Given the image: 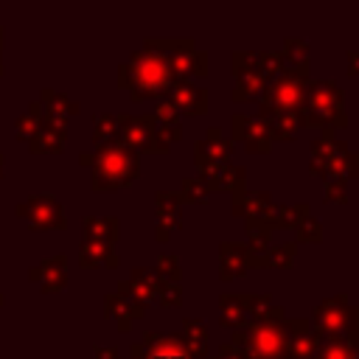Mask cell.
I'll use <instances>...</instances> for the list:
<instances>
[{
    "mask_svg": "<svg viewBox=\"0 0 359 359\" xmlns=\"http://www.w3.org/2000/svg\"><path fill=\"white\" fill-rule=\"evenodd\" d=\"M320 241H323V224H320V219L309 216L294 230V244H320Z\"/></svg>",
    "mask_w": 359,
    "mask_h": 359,
    "instance_id": "42",
    "label": "cell"
},
{
    "mask_svg": "<svg viewBox=\"0 0 359 359\" xmlns=\"http://www.w3.org/2000/svg\"><path fill=\"white\" fill-rule=\"evenodd\" d=\"M202 182L208 185V191L213 194V191H224V194H238V191H244L247 188V168L244 165H238V163H227V165H222L213 177H202Z\"/></svg>",
    "mask_w": 359,
    "mask_h": 359,
    "instance_id": "23",
    "label": "cell"
},
{
    "mask_svg": "<svg viewBox=\"0 0 359 359\" xmlns=\"http://www.w3.org/2000/svg\"><path fill=\"white\" fill-rule=\"evenodd\" d=\"M219 309H222V314H219V325L222 328H233V331H238L241 325H247L250 323V317H247V306H244V294H219Z\"/></svg>",
    "mask_w": 359,
    "mask_h": 359,
    "instance_id": "28",
    "label": "cell"
},
{
    "mask_svg": "<svg viewBox=\"0 0 359 359\" xmlns=\"http://www.w3.org/2000/svg\"><path fill=\"white\" fill-rule=\"evenodd\" d=\"M165 98L177 107L180 115H191V118H196V115H205V112H208V90H205L202 84L191 81V79H180V81H174Z\"/></svg>",
    "mask_w": 359,
    "mask_h": 359,
    "instance_id": "16",
    "label": "cell"
},
{
    "mask_svg": "<svg viewBox=\"0 0 359 359\" xmlns=\"http://www.w3.org/2000/svg\"><path fill=\"white\" fill-rule=\"evenodd\" d=\"M280 53H283L286 65L303 62V59H309V42H306V39H300V36H286V39H283Z\"/></svg>",
    "mask_w": 359,
    "mask_h": 359,
    "instance_id": "43",
    "label": "cell"
},
{
    "mask_svg": "<svg viewBox=\"0 0 359 359\" xmlns=\"http://www.w3.org/2000/svg\"><path fill=\"white\" fill-rule=\"evenodd\" d=\"M118 143L135 154H165L171 149L157 132L154 115H118Z\"/></svg>",
    "mask_w": 359,
    "mask_h": 359,
    "instance_id": "7",
    "label": "cell"
},
{
    "mask_svg": "<svg viewBox=\"0 0 359 359\" xmlns=\"http://www.w3.org/2000/svg\"><path fill=\"white\" fill-rule=\"evenodd\" d=\"M311 81V59H303V62H294V65H286L280 70V76H275L261 98H258V118H280V115H289V118H297L300 115V107H303V98H306V84Z\"/></svg>",
    "mask_w": 359,
    "mask_h": 359,
    "instance_id": "3",
    "label": "cell"
},
{
    "mask_svg": "<svg viewBox=\"0 0 359 359\" xmlns=\"http://www.w3.org/2000/svg\"><path fill=\"white\" fill-rule=\"evenodd\" d=\"M238 359H286V323H247L230 337Z\"/></svg>",
    "mask_w": 359,
    "mask_h": 359,
    "instance_id": "6",
    "label": "cell"
},
{
    "mask_svg": "<svg viewBox=\"0 0 359 359\" xmlns=\"http://www.w3.org/2000/svg\"><path fill=\"white\" fill-rule=\"evenodd\" d=\"M157 272L151 266H137L132 269V275L126 280L118 283V294L140 303V306H149V303H157Z\"/></svg>",
    "mask_w": 359,
    "mask_h": 359,
    "instance_id": "19",
    "label": "cell"
},
{
    "mask_svg": "<svg viewBox=\"0 0 359 359\" xmlns=\"http://www.w3.org/2000/svg\"><path fill=\"white\" fill-rule=\"evenodd\" d=\"M309 216H311V208L306 202H294V205H275L269 222H272V230H297Z\"/></svg>",
    "mask_w": 359,
    "mask_h": 359,
    "instance_id": "29",
    "label": "cell"
},
{
    "mask_svg": "<svg viewBox=\"0 0 359 359\" xmlns=\"http://www.w3.org/2000/svg\"><path fill=\"white\" fill-rule=\"evenodd\" d=\"M160 280H171V283H182V266L180 258L174 252H160L157 255V266H154Z\"/></svg>",
    "mask_w": 359,
    "mask_h": 359,
    "instance_id": "38",
    "label": "cell"
},
{
    "mask_svg": "<svg viewBox=\"0 0 359 359\" xmlns=\"http://www.w3.org/2000/svg\"><path fill=\"white\" fill-rule=\"evenodd\" d=\"M84 241H101L115 247L121 238V219L118 216H84L81 222Z\"/></svg>",
    "mask_w": 359,
    "mask_h": 359,
    "instance_id": "22",
    "label": "cell"
},
{
    "mask_svg": "<svg viewBox=\"0 0 359 359\" xmlns=\"http://www.w3.org/2000/svg\"><path fill=\"white\" fill-rule=\"evenodd\" d=\"M3 303H6V297H3V294H0V306H3Z\"/></svg>",
    "mask_w": 359,
    "mask_h": 359,
    "instance_id": "51",
    "label": "cell"
},
{
    "mask_svg": "<svg viewBox=\"0 0 359 359\" xmlns=\"http://www.w3.org/2000/svg\"><path fill=\"white\" fill-rule=\"evenodd\" d=\"M314 359H359V342H323Z\"/></svg>",
    "mask_w": 359,
    "mask_h": 359,
    "instance_id": "39",
    "label": "cell"
},
{
    "mask_svg": "<svg viewBox=\"0 0 359 359\" xmlns=\"http://www.w3.org/2000/svg\"><path fill=\"white\" fill-rule=\"evenodd\" d=\"M266 84H269V81L264 79L261 67H255V70H250V73H241V76L236 79V84H233V93H230V98H233L236 104H241V101H250V98L261 95Z\"/></svg>",
    "mask_w": 359,
    "mask_h": 359,
    "instance_id": "31",
    "label": "cell"
},
{
    "mask_svg": "<svg viewBox=\"0 0 359 359\" xmlns=\"http://www.w3.org/2000/svg\"><path fill=\"white\" fill-rule=\"evenodd\" d=\"M79 264L84 269H95V266H107V269H115L121 264L115 247L109 244H101V241H81V250H79Z\"/></svg>",
    "mask_w": 359,
    "mask_h": 359,
    "instance_id": "26",
    "label": "cell"
},
{
    "mask_svg": "<svg viewBox=\"0 0 359 359\" xmlns=\"http://www.w3.org/2000/svg\"><path fill=\"white\" fill-rule=\"evenodd\" d=\"M28 280L39 283L42 294H56L67 286V255L56 252L50 258H42L36 266L28 269Z\"/></svg>",
    "mask_w": 359,
    "mask_h": 359,
    "instance_id": "15",
    "label": "cell"
},
{
    "mask_svg": "<svg viewBox=\"0 0 359 359\" xmlns=\"http://www.w3.org/2000/svg\"><path fill=\"white\" fill-rule=\"evenodd\" d=\"M213 359H238V353L233 351V345L230 342H222L219 345V351H216V356Z\"/></svg>",
    "mask_w": 359,
    "mask_h": 359,
    "instance_id": "48",
    "label": "cell"
},
{
    "mask_svg": "<svg viewBox=\"0 0 359 359\" xmlns=\"http://www.w3.org/2000/svg\"><path fill=\"white\" fill-rule=\"evenodd\" d=\"M244 230H247V244L255 255H264L269 250L272 241V222L269 219H244Z\"/></svg>",
    "mask_w": 359,
    "mask_h": 359,
    "instance_id": "34",
    "label": "cell"
},
{
    "mask_svg": "<svg viewBox=\"0 0 359 359\" xmlns=\"http://www.w3.org/2000/svg\"><path fill=\"white\" fill-rule=\"evenodd\" d=\"M320 348L323 339L311 331V323L306 317L286 320V359H314Z\"/></svg>",
    "mask_w": 359,
    "mask_h": 359,
    "instance_id": "14",
    "label": "cell"
},
{
    "mask_svg": "<svg viewBox=\"0 0 359 359\" xmlns=\"http://www.w3.org/2000/svg\"><path fill=\"white\" fill-rule=\"evenodd\" d=\"M261 255L250 250L247 241H222L219 244V278L222 280H236L247 269H258Z\"/></svg>",
    "mask_w": 359,
    "mask_h": 359,
    "instance_id": "12",
    "label": "cell"
},
{
    "mask_svg": "<svg viewBox=\"0 0 359 359\" xmlns=\"http://www.w3.org/2000/svg\"><path fill=\"white\" fill-rule=\"evenodd\" d=\"M258 67V50H233L230 53V73L238 79L241 73H250Z\"/></svg>",
    "mask_w": 359,
    "mask_h": 359,
    "instance_id": "41",
    "label": "cell"
},
{
    "mask_svg": "<svg viewBox=\"0 0 359 359\" xmlns=\"http://www.w3.org/2000/svg\"><path fill=\"white\" fill-rule=\"evenodd\" d=\"M143 48L146 50L165 53V56H177V53L194 50L196 48V39L194 36H146L143 39Z\"/></svg>",
    "mask_w": 359,
    "mask_h": 359,
    "instance_id": "33",
    "label": "cell"
},
{
    "mask_svg": "<svg viewBox=\"0 0 359 359\" xmlns=\"http://www.w3.org/2000/svg\"><path fill=\"white\" fill-rule=\"evenodd\" d=\"M272 194L269 191H238L233 194V216H241V219H269L272 216Z\"/></svg>",
    "mask_w": 359,
    "mask_h": 359,
    "instance_id": "21",
    "label": "cell"
},
{
    "mask_svg": "<svg viewBox=\"0 0 359 359\" xmlns=\"http://www.w3.org/2000/svg\"><path fill=\"white\" fill-rule=\"evenodd\" d=\"M3 53V50H0ZM0 76H3V56H0Z\"/></svg>",
    "mask_w": 359,
    "mask_h": 359,
    "instance_id": "50",
    "label": "cell"
},
{
    "mask_svg": "<svg viewBox=\"0 0 359 359\" xmlns=\"http://www.w3.org/2000/svg\"><path fill=\"white\" fill-rule=\"evenodd\" d=\"M81 165L90 168V188L93 191H121L129 188L140 174V154L126 149L118 140L95 146V151H84L79 157Z\"/></svg>",
    "mask_w": 359,
    "mask_h": 359,
    "instance_id": "2",
    "label": "cell"
},
{
    "mask_svg": "<svg viewBox=\"0 0 359 359\" xmlns=\"http://www.w3.org/2000/svg\"><path fill=\"white\" fill-rule=\"evenodd\" d=\"M109 140H118V115L101 112V115L93 118V143L104 146Z\"/></svg>",
    "mask_w": 359,
    "mask_h": 359,
    "instance_id": "36",
    "label": "cell"
},
{
    "mask_svg": "<svg viewBox=\"0 0 359 359\" xmlns=\"http://www.w3.org/2000/svg\"><path fill=\"white\" fill-rule=\"evenodd\" d=\"M39 107H42V121H45V126H53V129H67V121H70L76 112H81V104H79V101H73V98H67V95L50 90V87H45V90L39 93Z\"/></svg>",
    "mask_w": 359,
    "mask_h": 359,
    "instance_id": "17",
    "label": "cell"
},
{
    "mask_svg": "<svg viewBox=\"0 0 359 359\" xmlns=\"http://www.w3.org/2000/svg\"><path fill=\"white\" fill-rule=\"evenodd\" d=\"M42 126H45V121H42V107H39V101H31V104H28V112H22V115L14 121V137L22 140V143H28Z\"/></svg>",
    "mask_w": 359,
    "mask_h": 359,
    "instance_id": "35",
    "label": "cell"
},
{
    "mask_svg": "<svg viewBox=\"0 0 359 359\" xmlns=\"http://www.w3.org/2000/svg\"><path fill=\"white\" fill-rule=\"evenodd\" d=\"M311 160H309V171L311 174H317L320 180H323V174H325V168L334 163V160H339L345 151H351L348 149V140H342V137H337V132H320L314 140H311Z\"/></svg>",
    "mask_w": 359,
    "mask_h": 359,
    "instance_id": "18",
    "label": "cell"
},
{
    "mask_svg": "<svg viewBox=\"0 0 359 359\" xmlns=\"http://www.w3.org/2000/svg\"><path fill=\"white\" fill-rule=\"evenodd\" d=\"M297 126L337 132L348 126L345 115V90L331 79H311L306 84V98L297 115Z\"/></svg>",
    "mask_w": 359,
    "mask_h": 359,
    "instance_id": "4",
    "label": "cell"
},
{
    "mask_svg": "<svg viewBox=\"0 0 359 359\" xmlns=\"http://www.w3.org/2000/svg\"><path fill=\"white\" fill-rule=\"evenodd\" d=\"M345 56H348V76H359V50L351 48Z\"/></svg>",
    "mask_w": 359,
    "mask_h": 359,
    "instance_id": "47",
    "label": "cell"
},
{
    "mask_svg": "<svg viewBox=\"0 0 359 359\" xmlns=\"http://www.w3.org/2000/svg\"><path fill=\"white\" fill-rule=\"evenodd\" d=\"M14 213L20 219L28 222L31 230L42 233V230H65L67 219H65V208L53 194H34L25 202H20L14 208Z\"/></svg>",
    "mask_w": 359,
    "mask_h": 359,
    "instance_id": "9",
    "label": "cell"
},
{
    "mask_svg": "<svg viewBox=\"0 0 359 359\" xmlns=\"http://www.w3.org/2000/svg\"><path fill=\"white\" fill-rule=\"evenodd\" d=\"M154 210H157L154 238L160 244H165L182 227V199H180V194L177 191H157L154 194Z\"/></svg>",
    "mask_w": 359,
    "mask_h": 359,
    "instance_id": "13",
    "label": "cell"
},
{
    "mask_svg": "<svg viewBox=\"0 0 359 359\" xmlns=\"http://www.w3.org/2000/svg\"><path fill=\"white\" fill-rule=\"evenodd\" d=\"M132 359H191L180 334L171 331H146L143 339L132 342Z\"/></svg>",
    "mask_w": 359,
    "mask_h": 359,
    "instance_id": "11",
    "label": "cell"
},
{
    "mask_svg": "<svg viewBox=\"0 0 359 359\" xmlns=\"http://www.w3.org/2000/svg\"><path fill=\"white\" fill-rule=\"evenodd\" d=\"M258 67L264 73L266 81H272L275 76H280V70L286 67V59L280 50H258Z\"/></svg>",
    "mask_w": 359,
    "mask_h": 359,
    "instance_id": "40",
    "label": "cell"
},
{
    "mask_svg": "<svg viewBox=\"0 0 359 359\" xmlns=\"http://www.w3.org/2000/svg\"><path fill=\"white\" fill-rule=\"evenodd\" d=\"M294 255H297V244L294 241L269 244V250L261 255L258 269H289L294 264Z\"/></svg>",
    "mask_w": 359,
    "mask_h": 359,
    "instance_id": "32",
    "label": "cell"
},
{
    "mask_svg": "<svg viewBox=\"0 0 359 359\" xmlns=\"http://www.w3.org/2000/svg\"><path fill=\"white\" fill-rule=\"evenodd\" d=\"M174 73H171V59L165 53L157 50H132L126 62L118 65V87L129 90L132 101H146V98H165L171 84H174Z\"/></svg>",
    "mask_w": 359,
    "mask_h": 359,
    "instance_id": "1",
    "label": "cell"
},
{
    "mask_svg": "<svg viewBox=\"0 0 359 359\" xmlns=\"http://www.w3.org/2000/svg\"><path fill=\"white\" fill-rule=\"evenodd\" d=\"M3 165H6V157L0 154V174H3Z\"/></svg>",
    "mask_w": 359,
    "mask_h": 359,
    "instance_id": "49",
    "label": "cell"
},
{
    "mask_svg": "<svg viewBox=\"0 0 359 359\" xmlns=\"http://www.w3.org/2000/svg\"><path fill=\"white\" fill-rule=\"evenodd\" d=\"M233 151H236V143L219 126H208L205 135L194 143V165L199 177H213L222 165L230 163Z\"/></svg>",
    "mask_w": 359,
    "mask_h": 359,
    "instance_id": "8",
    "label": "cell"
},
{
    "mask_svg": "<svg viewBox=\"0 0 359 359\" xmlns=\"http://www.w3.org/2000/svg\"><path fill=\"white\" fill-rule=\"evenodd\" d=\"M171 59V73L174 79H205L208 76V50H188V53H177V56H168Z\"/></svg>",
    "mask_w": 359,
    "mask_h": 359,
    "instance_id": "24",
    "label": "cell"
},
{
    "mask_svg": "<svg viewBox=\"0 0 359 359\" xmlns=\"http://www.w3.org/2000/svg\"><path fill=\"white\" fill-rule=\"evenodd\" d=\"M180 339L188 351L191 359H205L208 356V325L202 320H194V317H185L180 323Z\"/></svg>",
    "mask_w": 359,
    "mask_h": 359,
    "instance_id": "25",
    "label": "cell"
},
{
    "mask_svg": "<svg viewBox=\"0 0 359 359\" xmlns=\"http://www.w3.org/2000/svg\"><path fill=\"white\" fill-rule=\"evenodd\" d=\"M93 353H95V359H121L118 348H112V345H93Z\"/></svg>",
    "mask_w": 359,
    "mask_h": 359,
    "instance_id": "46",
    "label": "cell"
},
{
    "mask_svg": "<svg viewBox=\"0 0 359 359\" xmlns=\"http://www.w3.org/2000/svg\"><path fill=\"white\" fill-rule=\"evenodd\" d=\"M67 140V129H53V126H42L31 140H28V151L31 154H59L65 149Z\"/></svg>",
    "mask_w": 359,
    "mask_h": 359,
    "instance_id": "30",
    "label": "cell"
},
{
    "mask_svg": "<svg viewBox=\"0 0 359 359\" xmlns=\"http://www.w3.org/2000/svg\"><path fill=\"white\" fill-rule=\"evenodd\" d=\"M157 303L160 306H182V283H171V280H157Z\"/></svg>",
    "mask_w": 359,
    "mask_h": 359,
    "instance_id": "44",
    "label": "cell"
},
{
    "mask_svg": "<svg viewBox=\"0 0 359 359\" xmlns=\"http://www.w3.org/2000/svg\"><path fill=\"white\" fill-rule=\"evenodd\" d=\"M309 323L323 342H359V306H353L345 292L320 300Z\"/></svg>",
    "mask_w": 359,
    "mask_h": 359,
    "instance_id": "5",
    "label": "cell"
},
{
    "mask_svg": "<svg viewBox=\"0 0 359 359\" xmlns=\"http://www.w3.org/2000/svg\"><path fill=\"white\" fill-rule=\"evenodd\" d=\"M104 317L112 320L118 325V331L126 334L137 320L146 317V306H140V303H135V300H129V297H123L118 292H109L104 297Z\"/></svg>",
    "mask_w": 359,
    "mask_h": 359,
    "instance_id": "20",
    "label": "cell"
},
{
    "mask_svg": "<svg viewBox=\"0 0 359 359\" xmlns=\"http://www.w3.org/2000/svg\"><path fill=\"white\" fill-rule=\"evenodd\" d=\"M323 194H325V202L345 205V202H348V182H339V180L323 182Z\"/></svg>",
    "mask_w": 359,
    "mask_h": 359,
    "instance_id": "45",
    "label": "cell"
},
{
    "mask_svg": "<svg viewBox=\"0 0 359 359\" xmlns=\"http://www.w3.org/2000/svg\"><path fill=\"white\" fill-rule=\"evenodd\" d=\"M151 115H154V121H157V132L163 135L165 143H177V140H182V121H180L177 107H174L168 98H160V101H157V109H154Z\"/></svg>",
    "mask_w": 359,
    "mask_h": 359,
    "instance_id": "27",
    "label": "cell"
},
{
    "mask_svg": "<svg viewBox=\"0 0 359 359\" xmlns=\"http://www.w3.org/2000/svg\"><path fill=\"white\" fill-rule=\"evenodd\" d=\"M230 140L233 143H241L250 154H269L272 149V135H269V126L264 118L258 115H244V112H236L230 118Z\"/></svg>",
    "mask_w": 359,
    "mask_h": 359,
    "instance_id": "10",
    "label": "cell"
},
{
    "mask_svg": "<svg viewBox=\"0 0 359 359\" xmlns=\"http://www.w3.org/2000/svg\"><path fill=\"white\" fill-rule=\"evenodd\" d=\"M180 199H182V205H205L208 202V196H210V191H208V185L202 182V177H185L182 182H180Z\"/></svg>",
    "mask_w": 359,
    "mask_h": 359,
    "instance_id": "37",
    "label": "cell"
}]
</instances>
